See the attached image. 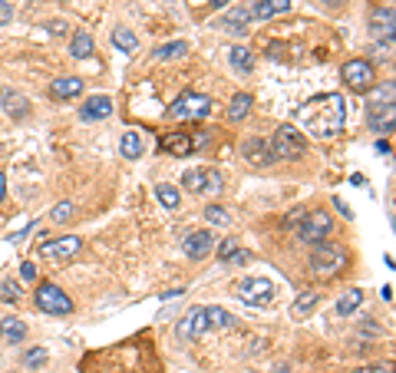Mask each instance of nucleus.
Segmentation results:
<instances>
[{
    "mask_svg": "<svg viewBox=\"0 0 396 373\" xmlns=\"http://www.w3.org/2000/svg\"><path fill=\"white\" fill-rule=\"evenodd\" d=\"M367 93H370L373 102H393V83H383V86H370Z\"/></svg>",
    "mask_w": 396,
    "mask_h": 373,
    "instance_id": "473e14b6",
    "label": "nucleus"
},
{
    "mask_svg": "<svg viewBox=\"0 0 396 373\" xmlns=\"http://www.w3.org/2000/svg\"><path fill=\"white\" fill-rule=\"evenodd\" d=\"M321 3H327V7H344L346 0H321Z\"/></svg>",
    "mask_w": 396,
    "mask_h": 373,
    "instance_id": "a18cd8bd",
    "label": "nucleus"
},
{
    "mask_svg": "<svg viewBox=\"0 0 396 373\" xmlns=\"http://www.w3.org/2000/svg\"><path fill=\"white\" fill-rule=\"evenodd\" d=\"M13 20V3L10 0H0V26H7Z\"/></svg>",
    "mask_w": 396,
    "mask_h": 373,
    "instance_id": "4c0bfd02",
    "label": "nucleus"
},
{
    "mask_svg": "<svg viewBox=\"0 0 396 373\" xmlns=\"http://www.w3.org/2000/svg\"><path fill=\"white\" fill-rule=\"evenodd\" d=\"M119 149H123L125 159H139V155H142V136H139L136 129L123 132V139H119Z\"/></svg>",
    "mask_w": 396,
    "mask_h": 373,
    "instance_id": "5701e85b",
    "label": "nucleus"
},
{
    "mask_svg": "<svg viewBox=\"0 0 396 373\" xmlns=\"http://www.w3.org/2000/svg\"><path fill=\"white\" fill-rule=\"evenodd\" d=\"M24 363H26V367H33V370L43 367V363H47V350H43V347H30L24 353Z\"/></svg>",
    "mask_w": 396,
    "mask_h": 373,
    "instance_id": "72a5a7b5",
    "label": "nucleus"
},
{
    "mask_svg": "<svg viewBox=\"0 0 396 373\" xmlns=\"http://www.w3.org/2000/svg\"><path fill=\"white\" fill-rule=\"evenodd\" d=\"M393 123H396L393 102H383V106H370V129H373V132H383V136H390V132H393Z\"/></svg>",
    "mask_w": 396,
    "mask_h": 373,
    "instance_id": "2eb2a0df",
    "label": "nucleus"
},
{
    "mask_svg": "<svg viewBox=\"0 0 396 373\" xmlns=\"http://www.w3.org/2000/svg\"><path fill=\"white\" fill-rule=\"evenodd\" d=\"M247 112H251V93H235V100L228 106V119H231V123H241Z\"/></svg>",
    "mask_w": 396,
    "mask_h": 373,
    "instance_id": "b1692460",
    "label": "nucleus"
},
{
    "mask_svg": "<svg viewBox=\"0 0 396 373\" xmlns=\"http://www.w3.org/2000/svg\"><path fill=\"white\" fill-rule=\"evenodd\" d=\"M268 149H271L274 162H291L304 155L307 142H304V132L297 125H277V132L268 139Z\"/></svg>",
    "mask_w": 396,
    "mask_h": 373,
    "instance_id": "7ed1b4c3",
    "label": "nucleus"
},
{
    "mask_svg": "<svg viewBox=\"0 0 396 373\" xmlns=\"http://www.w3.org/2000/svg\"><path fill=\"white\" fill-rule=\"evenodd\" d=\"M274 284L268 281V277H245L241 284H238V298L245 300V304H251V307H268L274 300Z\"/></svg>",
    "mask_w": 396,
    "mask_h": 373,
    "instance_id": "6e6552de",
    "label": "nucleus"
},
{
    "mask_svg": "<svg viewBox=\"0 0 396 373\" xmlns=\"http://www.w3.org/2000/svg\"><path fill=\"white\" fill-rule=\"evenodd\" d=\"M83 93V79L79 76H60V79H53V86H50V96L53 100H76Z\"/></svg>",
    "mask_w": 396,
    "mask_h": 373,
    "instance_id": "a211bd4d",
    "label": "nucleus"
},
{
    "mask_svg": "<svg viewBox=\"0 0 396 373\" xmlns=\"http://www.w3.org/2000/svg\"><path fill=\"white\" fill-rule=\"evenodd\" d=\"M112 116V100L109 96H93L79 106V119L83 123H99V119H109Z\"/></svg>",
    "mask_w": 396,
    "mask_h": 373,
    "instance_id": "ddd939ff",
    "label": "nucleus"
},
{
    "mask_svg": "<svg viewBox=\"0 0 396 373\" xmlns=\"http://www.w3.org/2000/svg\"><path fill=\"white\" fill-rule=\"evenodd\" d=\"M334 205H337V212H344L346 218H353V215H350V208H346V201H344V199H334Z\"/></svg>",
    "mask_w": 396,
    "mask_h": 373,
    "instance_id": "79ce46f5",
    "label": "nucleus"
},
{
    "mask_svg": "<svg viewBox=\"0 0 396 373\" xmlns=\"http://www.w3.org/2000/svg\"><path fill=\"white\" fill-rule=\"evenodd\" d=\"M241 152H245V159L247 162H254V165H261V169H264V165H271V149H268V139H245V142H241Z\"/></svg>",
    "mask_w": 396,
    "mask_h": 373,
    "instance_id": "dca6fc26",
    "label": "nucleus"
},
{
    "mask_svg": "<svg viewBox=\"0 0 396 373\" xmlns=\"http://www.w3.org/2000/svg\"><path fill=\"white\" fill-rule=\"evenodd\" d=\"M182 185L195 195H218L224 188V175L218 169H188L182 175Z\"/></svg>",
    "mask_w": 396,
    "mask_h": 373,
    "instance_id": "39448f33",
    "label": "nucleus"
},
{
    "mask_svg": "<svg viewBox=\"0 0 396 373\" xmlns=\"http://www.w3.org/2000/svg\"><path fill=\"white\" fill-rule=\"evenodd\" d=\"M79 248H83V238H76V235L53 238V241H47V245H40V258H50V261H66V258H73Z\"/></svg>",
    "mask_w": 396,
    "mask_h": 373,
    "instance_id": "9b49d317",
    "label": "nucleus"
},
{
    "mask_svg": "<svg viewBox=\"0 0 396 373\" xmlns=\"http://www.w3.org/2000/svg\"><path fill=\"white\" fill-rule=\"evenodd\" d=\"M175 334L178 340H198V337L208 334V317H205V307H192V311L175 323Z\"/></svg>",
    "mask_w": 396,
    "mask_h": 373,
    "instance_id": "9d476101",
    "label": "nucleus"
},
{
    "mask_svg": "<svg viewBox=\"0 0 396 373\" xmlns=\"http://www.w3.org/2000/svg\"><path fill=\"white\" fill-rule=\"evenodd\" d=\"M26 337V323L17 321V317H3L0 321V340H7V344H20Z\"/></svg>",
    "mask_w": 396,
    "mask_h": 373,
    "instance_id": "412c9836",
    "label": "nucleus"
},
{
    "mask_svg": "<svg viewBox=\"0 0 396 373\" xmlns=\"http://www.w3.org/2000/svg\"><path fill=\"white\" fill-rule=\"evenodd\" d=\"M211 3H215V7H224V3H231V0H211Z\"/></svg>",
    "mask_w": 396,
    "mask_h": 373,
    "instance_id": "49530a36",
    "label": "nucleus"
},
{
    "mask_svg": "<svg viewBox=\"0 0 396 373\" xmlns=\"http://www.w3.org/2000/svg\"><path fill=\"white\" fill-rule=\"evenodd\" d=\"M37 307L43 314H70L73 311V300H70V294L63 291V287H56V284H50V281H43V284L37 287Z\"/></svg>",
    "mask_w": 396,
    "mask_h": 373,
    "instance_id": "423d86ee",
    "label": "nucleus"
},
{
    "mask_svg": "<svg viewBox=\"0 0 396 373\" xmlns=\"http://www.w3.org/2000/svg\"><path fill=\"white\" fill-rule=\"evenodd\" d=\"M185 53H188L185 40H172V43H162L159 50H155V56H159V60H178V56H185Z\"/></svg>",
    "mask_w": 396,
    "mask_h": 373,
    "instance_id": "cd10ccee",
    "label": "nucleus"
},
{
    "mask_svg": "<svg viewBox=\"0 0 396 373\" xmlns=\"http://www.w3.org/2000/svg\"><path fill=\"white\" fill-rule=\"evenodd\" d=\"M205 218H208L211 224H228L231 222L228 208H222V205H208V208H205Z\"/></svg>",
    "mask_w": 396,
    "mask_h": 373,
    "instance_id": "2f4dec72",
    "label": "nucleus"
},
{
    "mask_svg": "<svg viewBox=\"0 0 396 373\" xmlns=\"http://www.w3.org/2000/svg\"><path fill=\"white\" fill-rule=\"evenodd\" d=\"M291 10V0H258L251 7V20H271L277 13H287Z\"/></svg>",
    "mask_w": 396,
    "mask_h": 373,
    "instance_id": "6ab92c4d",
    "label": "nucleus"
},
{
    "mask_svg": "<svg viewBox=\"0 0 396 373\" xmlns=\"http://www.w3.org/2000/svg\"><path fill=\"white\" fill-rule=\"evenodd\" d=\"M112 47H119L123 53H132L139 47V40L132 30H125V26H119V30H112Z\"/></svg>",
    "mask_w": 396,
    "mask_h": 373,
    "instance_id": "bb28decb",
    "label": "nucleus"
},
{
    "mask_svg": "<svg viewBox=\"0 0 396 373\" xmlns=\"http://www.w3.org/2000/svg\"><path fill=\"white\" fill-rule=\"evenodd\" d=\"M370 24H373V33H386V40L393 37V7H376L370 13Z\"/></svg>",
    "mask_w": 396,
    "mask_h": 373,
    "instance_id": "4be33fe9",
    "label": "nucleus"
},
{
    "mask_svg": "<svg viewBox=\"0 0 396 373\" xmlns=\"http://www.w3.org/2000/svg\"><path fill=\"white\" fill-rule=\"evenodd\" d=\"M330 231H334V218H330V212H323V208L310 212L307 218H304V224L297 228L300 241H310V245H317V241H327V238H330Z\"/></svg>",
    "mask_w": 396,
    "mask_h": 373,
    "instance_id": "1a4fd4ad",
    "label": "nucleus"
},
{
    "mask_svg": "<svg viewBox=\"0 0 396 373\" xmlns=\"http://www.w3.org/2000/svg\"><path fill=\"white\" fill-rule=\"evenodd\" d=\"M20 274H24L26 281H33V277H37V268H33V261H24V264H20Z\"/></svg>",
    "mask_w": 396,
    "mask_h": 373,
    "instance_id": "ea45409f",
    "label": "nucleus"
},
{
    "mask_svg": "<svg viewBox=\"0 0 396 373\" xmlns=\"http://www.w3.org/2000/svg\"><path fill=\"white\" fill-rule=\"evenodd\" d=\"M208 112H211L208 96H201V93H182V96L172 102L169 116H172V119H185V123H198V119H205Z\"/></svg>",
    "mask_w": 396,
    "mask_h": 373,
    "instance_id": "20e7f679",
    "label": "nucleus"
},
{
    "mask_svg": "<svg viewBox=\"0 0 396 373\" xmlns=\"http://www.w3.org/2000/svg\"><path fill=\"white\" fill-rule=\"evenodd\" d=\"M93 50H96V40H93V33H86V30H76L73 43H70V56H73V60H86V56H93Z\"/></svg>",
    "mask_w": 396,
    "mask_h": 373,
    "instance_id": "aec40b11",
    "label": "nucleus"
},
{
    "mask_svg": "<svg viewBox=\"0 0 396 373\" xmlns=\"http://www.w3.org/2000/svg\"><path fill=\"white\" fill-rule=\"evenodd\" d=\"M205 317H208V330L211 327H218V330H222V327H231V321H235L224 307H205Z\"/></svg>",
    "mask_w": 396,
    "mask_h": 373,
    "instance_id": "c756f323",
    "label": "nucleus"
},
{
    "mask_svg": "<svg viewBox=\"0 0 396 373\" xmlns=\"http://www.w3.org/2000/svg\"><path fill=\"white\" fill-rule=\"evenodd\" d=\"M314 307H317V294H314V291H307V294H300V298L291 304V317H307Z\"/></svg>",
    "mask_w": 396,
    "mask_h": 373,
    "instance_id": "c85d7f7f",
    "label": "nucleus"
},
{
    "mask_svg": "<svg viewBox=\"0 0 396 373\" xmlns=\"http://www.w3.org/2000/svg\"><path fill=\"white\" fill-rule=\"evenodd\" d=\"M340 79L346 83V89L367 93L376 83V73H373V63H367V60H346L340 66Z\"/></svg>",
    "mask_w": 396,
    "mask_h": 373,
    "instance_id": "0eeeda50",
    "label": "nucleus"
},
{
    "mask_svg": "<svg viewBox=\"0 0 396 373\" xmlns=\"http://www.w3.org/2000/svg\"><path fill=\"white\" fill-rule=\"evenodd\" d=\"M50 30H53V33H66V26H63L60 20H53V24H50Z\"/></svg>",
    "mask_w": 396,
    "mask_h": 373,
    "instance_id": "c03bdc74",
    "label": "nucleus"
},
{
    "mask_svg": "<svg viewBox=\"0 0 396 373\" xmlns=\"http://www.w3.org/2000/svg\"><path fill=\"white\" fill-rule=\"evenodd\" d=\"M251 261V254H247V251H231V254H228V258H224V264H247Z\"/></svg>",
    "mask_w": 396,
    "mask_h": 373,
    "instance_id": "58836bf2",
    "label": "nucleus"
},
{
    "mask_svg": "<svg viewBox=\"0 0 396 373\" xmlns=\"http://www.w3.org/2000/svg\"><path fill=\"white\" fill-rule=\"evenodd\" d=\"M346 264H350V254L337 241H317V248L310 251V271L317 277H337Z\"/></svg>",
    "mask_w": 396,
    "mask_h": 373,
    "instance_id": "f03ea898",
    "label": "nucleus"
},
{
    "mask_svg": "<svg viewBox=\"0 0 396 373\" xmlns=\"http://www.w3.org/2000/svg\"><path fill=\"white\" fill-rule=\"evenodd\" d=\"M215 251H218V258H228V254H231V251H238V241L235 238H228V241H218V245H215Z\"/></svg>",
    "mask_w": 396,
    "mask_h": 373,
    "instance_id": "e433bc0d",
    "label": "nucleus"
},
{
    "mask_svg": "<svg viewBox=\"0 0 396 373\" xmlns=\"http://www.w3.org/2000/svg\"><path fill=\"white\" fill-rule=\"evenodd\" d=\"M228 60H231V66H235L238 73H251V70H254V56H251V50H245V47H231Z\"/></svg>",
    "mask_w": 396,
    "mask_h": 373,
    "instance_id": "a878e982",
    "label": "nucleus"
},
{
    "mask_svg": "<svg viewBox=\"0 0 396 373\" xmlns=\"http://www.w3.org/2000/svg\"><path fill=\"white\" fill-rule=\"evenodd\" d=\"M353 373H390V367H360Z\"/></svg>",
    "mask_w": 396,
    "mask_h": 373,
    "instance_id": "a19ab883",
    "label": "nucleus"
},
{
    "mask_svg": "<svg viewBox=\"0 0 396 373\" xmlns=\"http://www.w3.org/2000/svg\"><path fill=\"white\" fill-rule=\"evenodd\" d=\"M360 304H363V291H360V287H353V291H346L344 298L337 300V314H340V317H350V314L357 311Z\"/></svg>",
    "mask_w": 396,
    "mask_h": 373,
    "instance_id": "393cba45",
    "label": "nucleus"
},
{
    "mask_svg": "<svg viewBox=\"0 0 396 373\" xmlns=\"http://www.w3.org/2000/svg\"><path fill=\"white\" fill-rule=\"evenodd\" d=\"M155 195H159V201L165 208H178V205H182V195H178L175 185H155Z\"/></svg>",
    "mask_w": 396,
    "mask_h": 373,
    "instance_id": "7c9ffc66",
    "label": "nucleus"
},
{
    "mask_svg": "<svg viewBox=\"0 0 396 373\" xmlns=\"http://www.w3.org/2000/svg\"><path fill=\"white\" fill-rule=\"evenodd\" d=\"M346 109H344V96L340 93H321V96H310L300 106V123L304 132L317 139H330L344 129Z\"/></svg>",
    "mask_w": 396,
    "mask_h": 373,
    "instance_id": "f257e3e1",
    "label": "nucleus"
},
{
    "mask_svg": "<svg viewBox=\"0 0 396 373\" xmlns=\"http://www.w3.org/2000/svg\"><path fill=\"white\" fill-rule=\"evenodd\" d=\"M0 106H3L7 116H13V119H26V116H30V102H26V96L17 93V89H0Z\"/></svg>",
    "mask_w": 396,
    "mask_h": 373,
    "instance_id": "4468645a",
    "label": "nucleus"
},
{
    "mask_svg": "<svg viewBox=\"0 0 396 373\" xmlns=\"http://www.w3.org/2000/svg\"><path fill=\"white\" fill-rule=\"evenodd\" d=\"M50 218L60 224V222H66V218H73V205L70 201H60V205H53V212H50Z\"/></svg>",
    "mask_w": 396,
    "mask_h": 373,
    "instance_id": "f704fd0d",
    "label": "nucleus"
},
{
    "mask_svg": "<svg viewBox=\"0 0 396 373\" xmlns=\"http://www.w3.org/2000/svg\"><path fill=\"white\" fill-rule=\"evenodd\" d=\"M162 149L178 155V159H185L195 152V142H192V132H169V136H162Z\"/></svg>",
    "mask_w": 396,
    "mask_h": 373,
    "instance_id": "f3484780",
    "label": "nucleus"
},
{
    "mask_svg": "<svg viewBox=\"0 0 396 373\" xmlns=\"http://www.w3.org/2000/svg\"><path fill=\"white\" fill-rule=\"evenodd\" d=\"M182 248L192 261H205L211 251H215V235L211 231H192V235L182 241Z\"/></svg>",
    "mask_w": 396,
    "mask_h": 373,
    "instance_id": "f8f14e48",
    "label": "nucleus"
},
{
    "mask_svg": "<svg viewBox=\"0 0 396 373\" xmlns=\"http://www.w3.org/2000/svg\"><path fill=\"white\" fill-rule=\"evenodd\" d=\"M3 199H7V175L0 172V201H3Z\"/></svg>",
    "mask_w": 396,
    "mask_h": 373,
    "instance_id": "37998d69",
    "label": "nucleus"
},
{
    "mask_svg": "<svg viewBox=\"0 0 396 373\" xmlns=\"http://www.w3.org/2000/svg\"><path fill=\"white\" fill-rule=\"evenodd\" d=\"M0 300H7V304H17V300H20V287L17 284H10V281H7V284H0Z\"/></svg>",
    "mask_w": 396,
    "mask_h": 373,
    "instance_id": "c9c22d12",
    "label": "nucleus"
}]
</instances>
